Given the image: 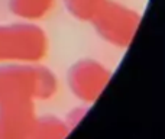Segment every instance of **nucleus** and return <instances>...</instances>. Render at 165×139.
<instances>
[{
	"label": "nucleus",
	"instance_id": "obj_1",
	"mask_svg": "<svg viewBox=\"0 0 165 139\" xmlns=\"http://www.w3.org/2000/svg\"><path fill=\"white\" fill-rule=\"evenodd\" d=\"M58 91V77L41 63L0 64V103L49 100Z\"/></svg>",
	"mask_w": 165,
	"mask_h": 139
},
{
	"label": "nucleus",
	"instance_id": "obj_2",
	"mask_svg": "<svg viewBox=\"0 0 165 139\" xmlns=\"http://www.w3.org/2000/svg\"><path fill=\"white\" fill-rule=\"evenodd\" d=\"M49 52V38L32 22L0 23V64H39Z\"/></svg>",
	"mask_w": 165,
	"mask_h": 139
},
{
	"label": "nucleus",
	"instance_id": "obj_3",
	"mask_svg": "<svg viewBox=\"0 0 165 139\" xmlns=\"http://www.w3.org/2000/svg\"><path fill=\"white\" fill-rule=\"evenodd\" d=\"M141 22L142 16L135 9L109 0L91 25L104 42L114 48L126 49L130 47Z\"/></svg>",
	"mask_w": 165,
	"mask_h": 139
},
{
	"label": "nucleus",
	"instance_id": "obj_4",
	"mask_svg": "<svg viewBox=\"0 0 165 139\" xmlns=\"http://www.w3.org/2000/svg\"><path fill=\"white\" fill-rule=\"evenodd\" d=\"M112 77L113 72L106 64L94 58H83L70 67L67 81L74 97L90 106L103 94Z\"/></svg>",
	"mask_w": 165,
	"mask_h": 139
},
{
	"label": "nucleus",
	"instance_id": "obj_5",
	"mask_svg": "<svg viewBox=\"0 0 165 139\" xmlns=\"http://www.w3.org/2000/svg\"><path fill=\"white\" fill-rule=\"evenodd\" d=\"M36 101L0 103V139H26L33 130L38 115Z\"/></svg>",
	"mask_w": 165,
	"mask_h": 139
},
{
	"label": "nucleus",
	"instance_id": "obj_6",
	"mask_svg": "<svg viewBox=\"0 0 165 139\" xmlns=\"http://www.w3.org/2000/svg\"><path fill=\"white\" fill-rule=\"evenodd\" d=\"M55 0H9V9L13 16L23 22L36 23L52 12Z\"/></svg>",
	"mask_w": 165,
	"mask_h": 139
},
{
	"label": "nucleus",
	"instance_id": "obj_7",
	"mask_svg": "<svg viewBox=\"0 0 165 139\" xmlns=\"http://www.w3.org/2000/svg\"><path fill=\"white\" fill-rule=\"evenodd\" d=\"M71 128L65 120L57 116L47 115L38 117V122L26 139H67Z\"/></svg>",
	"mask_w": 165,
	"mask_h": 139
},
{
	"label": "nucleus",
	"instance_id": "obj_8",
	"mask_svg": "<svg viewBox=\"0 0 165 139\" xmlns=\"http://www.w3.org/2000/svg\"><path fill=\"white\" fill-rule=\"evenodd\" d=\"M109 0H64L67 12L81 22H93Z\"/></svg>",
	"mask_w": 165,
	"mask_h": 139
},
{
	"label": "nucleus",
	"instance_id": "obj_9",
	"mask_svg": "<svg viewBox=\"0 0 165 139\" xmlns=\"http://www.w3.org/2000/svg\"><path fill=\"white\" fill-rule=\"evenodd\" d=\"M87 107H83V106H80V107H76L72 112H70L68 113V116H67V119H65V122L68 123V126H70L71 129L74 128V126H77L78 123L81 122V119H84V116H85V113H87Z\"/></svg>",
	"mask_w": 165,
	"mask_h": 139
}]
</instances>
